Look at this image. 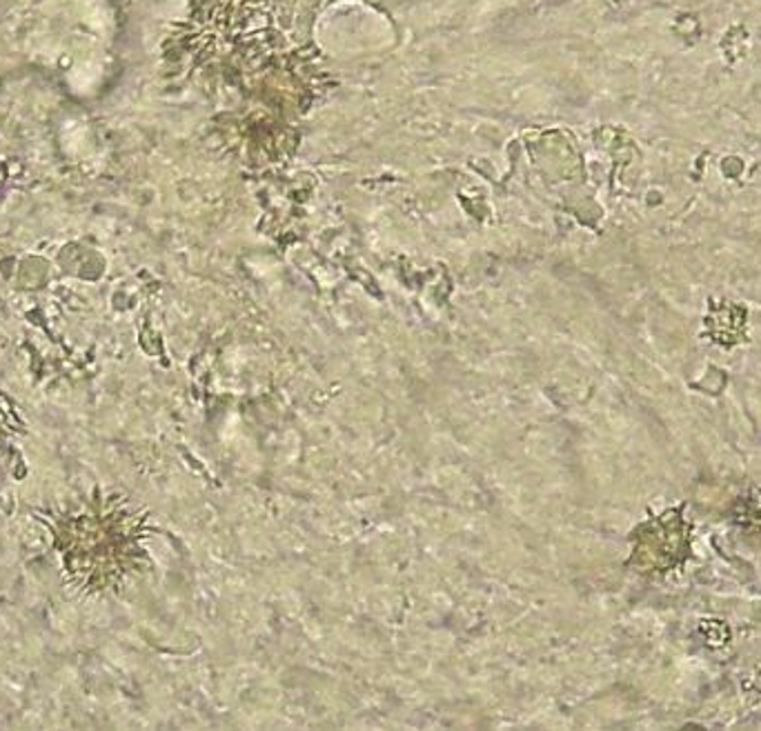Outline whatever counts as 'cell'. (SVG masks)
Instances as JSON below:
<instances>
[{
	"instance_id": "cell-1",
	"label": "cell",
	"mask_w": 761,
	"mask_h": 731,
	"mask_svg": "<svg viewBox=\"0 0 761 731\" xmlns=\"http://www.w3.org/2000/svg\"><path fill=\"white\" fill-rule=\"evenodd\" d=\"M132 514L116 496L94 494L54 520V547L67 582L81 594L114 590L135 542Z\"/></svg>"
},
{
	"instance_id": "cell-2",
	"label": "cell",
	"mask_w": 761,
	"mask_h": 731,
	"mask_svg": "<svg viewBox=\"0 0 761 731\" xmlns=\"http://www.w3.org/2000/svg\"><path fill=\"white\" fill-rule=\"evenodd\" d=\"M708 327L712 336L721 345H735L743 341L746 327V312L737 305H712V314L708 316Z\"/></svg>"
}]
</instances>
